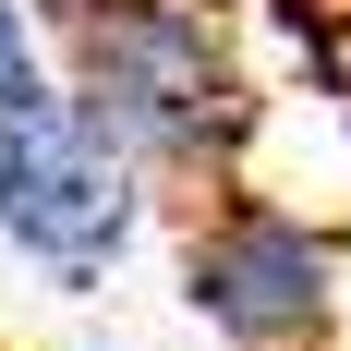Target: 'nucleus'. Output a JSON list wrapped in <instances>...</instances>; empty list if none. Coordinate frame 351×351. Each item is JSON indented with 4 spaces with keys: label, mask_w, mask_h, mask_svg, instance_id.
Returning <instances> with one entry per match:
<instances>
[{
    "label": "nucleus",
    "mask_w": 351,
    "mask_h": 351,
    "mask_svg": "<svg viewBox=\"0 0 351 351\" xmlns=\"http://www.w3.org/2000/svg\"><path fill=\"white\" fill-rule=\"evenodd\" d=\"M61 85L145 182H243L267 121V85L218 0H97L85 25H61Z\"/></svg>",
    "instance_id": "1"
},
{
    "label": "nucleus",
    "mask_w": 351,
    "mask_h": 351,
    "mask_svg": "<svg viewBox=\"0 0 351 351\" xmlns=\"http://www.w3.org/2000/svg\"><path fill=\"white\" fill-rule=\"evenodd\" d=\"M36 12H49V36H61V25H85V12H97V0H36Z\"/></svg>",
    "instance_id": "6"
},
{
    "label": "nucleus",
    "mask_w": 351,
    "mask_h": 351,
    "mask_svg": "<svg viewBox=\"0 0 351 351\" xmlns=\"http://www.w3.org/2000/svg\"><path fill=\"white\" fill-rule=\"evenodd\" d=\"M145 230V170L85 121V97L49 73L0 85V243L49 291H97Z\"/></svg>",
    "instance_id": "2"
},
{
    "label": "nucleus",
    "mask_w": 351,
    "mask_h": 351,
    "mask_svg": "<svg viewBox=\"0 0 351 351\" xmlns=\"http://www.w3.org/2000/svg\"><path fill=\"white\" fill-rule=\"evenodd\" d=\"M12 73H49V12L36 0H0V85Z\"/></svg>",
    "instance_id": "4"
},
{
    "label": "nucleus",
    "mask_w": 351,
    "mask_h": 351,
    "mask_svg": "<svg viewBox=\"0 0 351 351\" xmlns=\"http://www.w3.org/2000/svg\"><path fill=\"white\" fill-rule=\"evenodd\" d=\"M303 49H315V85L351 109V12H339V25H303Z\"/></svg>",
    "instance_id": "5"
},
{
    "label": "nucleus",
    "mask_w": 351,
    "mask_h": 351,
    "mask_svg": "<svg viewBox=\"0 0 351 351\" xmlns=\"http://www.w3.org/2000/svg\"><path fill=\"white\" fill-rule=\"evenodd\" d=\"M339 230L254 182H206V206L182 230V303L230 351H327L339 339Z\"/></svg>",
    "instance_id": "3"
}]
</instances>
